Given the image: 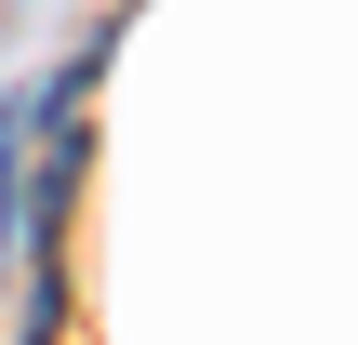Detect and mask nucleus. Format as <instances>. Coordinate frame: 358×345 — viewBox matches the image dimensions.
<instances>
[]
</instances>
